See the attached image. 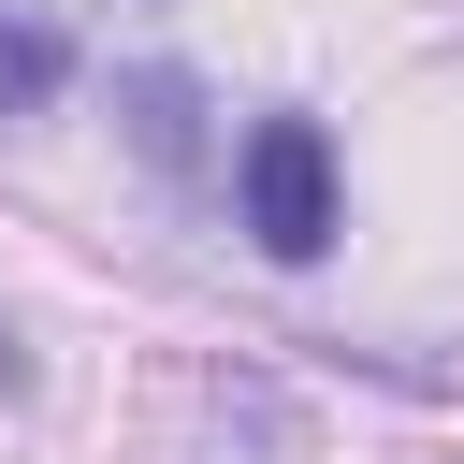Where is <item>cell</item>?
<instances>
[{
    "instance_id": "obj_1",
    "label": "cell",
    "mask_w": 464,
    "mask_h": 464,
    "mask_svg": "<svg viewBox=\"0 0 464 464\" xmlns=\"http://www.w3.org/2000/svg\"><path fill=\"white\" fill-rule=\"evenodd\" d=\"M232 203H246V232L276 261H319L334 246V145H319V116H261L232 145Z\"/></svg>"
},
{
    "instance_id": "obj_2",
    "label": "cell",
    "mask_w": 464,
    "mask_h": 464,
    "mask_svg": "<svg viewBox=\"0 0 464 464\" xmlns=\"http://www.w3.org/2000/svg\"><path fill=\"white\" fill-rule=\"evenodd\" d=\"M58 72H72V44H58L44 14H0V116H44Z\"/></svg>"
},
{
    "instance_id": "obj_3",
    "label": "cell",
    "mask_w": 464,
    "mask_h": 464,
    "mask_svg": "<svg viewBox=\"0 0 464 464\" xmlns=\"http://www.w3.org/2000/svg\"><path fill=\"white\" fill-rule=\"evenodd\" d=\"M130 102H145V145H160V160H188V72H145Z\"/></svg>"
}]
</instances>
